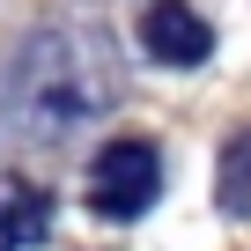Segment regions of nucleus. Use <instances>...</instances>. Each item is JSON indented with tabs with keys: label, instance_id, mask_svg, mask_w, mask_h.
I'll return each instance as SVG.
<instances>
[{
	"label": "nucleus",
	"instance_id": "39448f33",
	"mask_svg": "<svg viewBox=\"0 0 251 251\" xmlns=\"http://www.w3.org/2000/svg\"><path fill=\"white\" fill-rule=\"evenodd\" d=\"M214 192H222V207L244 222L251 214V126L244 133H229V148H222V177H214Z\"/></svg>",
	"mask_w": 251,
	"mask_h": 251
},
{
	"label": "nucleus",
	"instance_id": "f257e3e1",
	"mask_svg": "<svg viewBox=\"0 0 251 251\" xmlns=\"http://www.w3.org/2000/svg\"><path fill=\"white\" fill-rule=\"evenodd\" d=\"M118 96V52L96 30H37L15 59V103L37 111L45 126L96 118Z\"/></svg>",
	"mask_w": 251,
	"mask_h": 251
},
{
	"label": "nucleus",
	"instance_id": "f03ea898",
	"mask_svg": "<svg viewBox=\"0 0 251 251\" xmlns=\"http://www.w3.org/2000/svg\"><path fill=\"white\" fill-rule=\"evenodd\" d=\"M155 200H163V155L148 141H111V148H96V163H89V207L103 222H133Z\"/></svg>",
	"mask_w": 251,
	"mask_h": 251
},
{
	"label": "nucleus",
	"instance_id": "7ed1b4c3",
	"mask_svg": "<svg viewBox=\"0 0 251 251\" xmlns=\"http://www.w3.org/2000/svg\"><path fill=\"white\" fill-rule=\"evenodd\" d=\"M141 52L155 67H200L214 52V30L200 8H185V0H155V8L141 15Z\"/></svg>",
	"mask_w": 251,
	"mask_h": 251
},
{
	"label": "nucleus",
	"instance_id": "20e7f679",
	"mask_svg": "<svg viewBox=\"0 0 251 251\" xmlns=\"http://www.w3.org/2000/svg\"><path fill=\"white\" fill-rule=\"evenodd\" d=\"M52 229V192L30 177H0V251H30Z\"/></svg>",
	"mask_w": 251,
	"mask_h": 251
}]
</instances>
